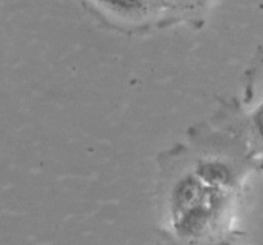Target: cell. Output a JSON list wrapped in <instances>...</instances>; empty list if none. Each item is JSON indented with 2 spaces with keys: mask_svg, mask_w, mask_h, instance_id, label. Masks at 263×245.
<instances>
[{
  "mask_svg": "<svg viewBox=\"0 0 263 245\" xmlns=\"http://www.w3.org/2000/svg\"><path fill=\"white\" fill-rule=\"evenodd\" d=\"M204 197V184L195 175H186L175 184L171 195V215L186 210Z\"/></svg>",
  "mask_w": 263,
  "mask_h": 245,
  "instance_id": "6da1fadb",
  "label": "cell"
},
{
  "mask_svg": "<svg viewBox=\"0 0 263 245\" xmlns=\"http://www.w3.org/2000/svg\"><path fill=\"white\" fill-rule=\"evenodd\" d=\"M195 176L208 186H230L234 181L230 166L218 159L200 162L195 169Z\"/></svg>",
  "mask_w": 263,
  "mask_h": 245,
  "instance_id": "7a4b0ae2",
  "label": "cell"
},
{
  "mask_svg": "<svg viewBox=\"0 0 263 245\" xmlns=\"http://www.w3.org/2000/svg\"><path fill=\"white\" fill-rule=\"evenodd\" d=\"M110 9L121 13H136L144 8L143 0H103Z\"/></svg>",
  "mask_w": 263,
  "mask_h": 245,
  "instance_id": "3957f363",
  "label": "cell"
},
{
  "mask_svg": "<svg viewBox=\"0 0 263 245\" xmlns=\"http://www.w3.org/2000/svg\"><path fill=\"white\" fill-rule=\"evenodd\" d=\"M253 125L254 130H256L257 135L261 138L263 141V103L258 107V109L254 112L253 115Z\"/></svg>",
  "mask_w": 263,
  "mask_h": 245,
  "instance_id": "277c9868",
  "label": "cell"
},
{
  "mask_svg": "<svg viewBox=\"0 0 263 245\" xmlns=\"http://www.w3.org/2000/svg\"><path fill=\"white\" fill-rule=\"evenodd\" d=\"M259 167H261V169L263 171V158L261 159V162H259Z\"/></svg>",
  "mask_w": 263,
  "mask_h": 245,
  "instance_id": "5b68a950",
  "label": "cell"
}]
</instances>
